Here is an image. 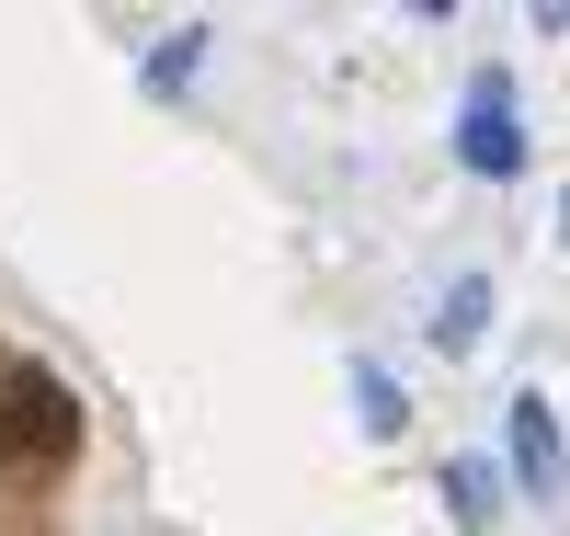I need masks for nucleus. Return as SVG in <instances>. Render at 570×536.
<instances>
[{"mask_svg":"<svg viewBox=\"0 0 570 536\" xmlns=\"http://www.w3.org/2000/svg\"><path fill=\"white\" fill-rule=\"evenodd\" d=\"M69 446H80L69 388L46 366H12V377H0V479H12V468H58Z\"/></svg>","mask_w":570,"mask_h":536,"instance_id":"obj_1","label":"nucleus"},{"mask_svg":"<svg viewBox=\"0 0 570 536\" xmlns=\"http://www.w3.org/2000/svg\"><path fill=\"white\" fill-rule=\"evenodd\" d=\"M456 160L480 172V183H513V172H525V126H513V69H480V80H468Z\"/></svg>","mask_w":570,"mask_h":536,"instance_id":"obj_2","label":"nucleus"},{"mask_svg":"<svg viewBox=\"0 0 570 536\" xmlns=\"http://www.w3.org/2000/svg\"><path fill=\"white\" fill-rule=\"evenodd\" d=\"M502 457H513V479H525L537 503H559L570 446H559V400H548V388H513V400H502Z\"/></svg>","mask_w":570,"mask_h":536,"instance_id":"obj_3","label":"nucleus"},{"mask_svg":"<svg viewBox=\"0 0 570 536\" xmlns=\"http://www.w3.org/2000/svg\"><path fill=\"white\" fill-rule=\"evenodd\" d=\"M422 331H434V354H480V331H491V274H456Z\"/></svg>","mask_w":570,"mask_h":536,"instance_id":"obj_4","label":"nucleus"},{"mask_svg":"<svg viewBox=\"0 0 570 536\" xmlns=\"http://www.w3.org/2000/svg\"><path fill=\"white\" fill-rule=\"evenodd\" d=\"M445 514H456V536H491L502 525V468L491 457H445Z\"/></svg>","mask_w":570,"mask_h":536,"instance_id":"obj_5","label":"nucleus"},{"mask_svg":"<svg viewBox=\"0 0 570 536\" xmlns=\"http://www.w3.org/2000/svg\"><path fill=\"white\" fill-rule=\"evenodd\" d=\"M354 411H365V433H376V446H389V433L411 422V411H400V377H389V366H354Z\"/></svg>","mask_w":570,"mask_h":536,"instance_id":"obj_6","label":"nucleus"},{"mask_svg":"<svg viewBox=\"0 0 570 536\" xmlns=\"http://www.w3.org/2000/svg\"><path fill=\"white\" fill-rule=\"evenodd\" d=\"M195 58H206V23H183V35L149 46V69H137V80H149V91H183V80H195Z\"/></svg>","mask_w":570,"mask_h":536,"instance_id":"obj_7","label":"nucleus"}]
</instances>
